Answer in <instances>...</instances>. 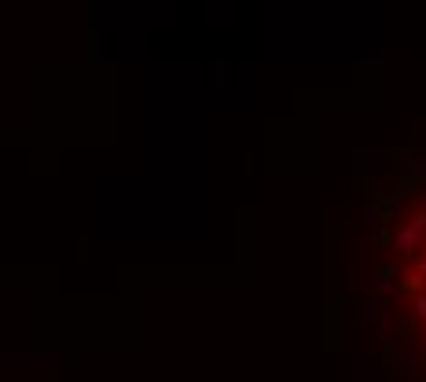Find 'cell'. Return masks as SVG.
<instances>
[{"mask_svg":"<svg viewBox=\"0 0 426 382\" xmlns=\"http://www.w3.org/2000/svg\"><path fill=\"white\" fill-rule=\"evenodd\" d=\"M371 279L389 368L404 382H426V169L382 202Z\"/></svg>","mask_w":426,"mask_h":382,"instance_id":"obj_1","label":"cell"}]
</instances>
